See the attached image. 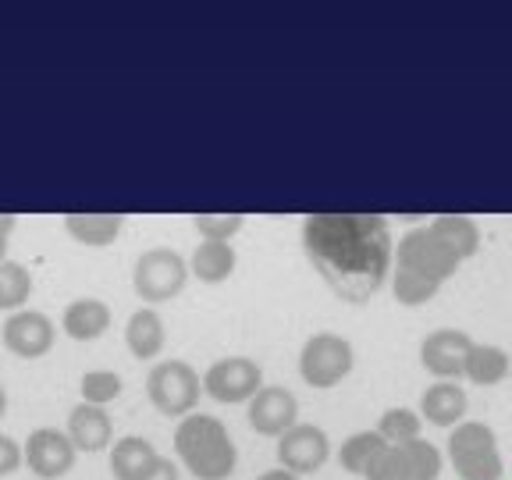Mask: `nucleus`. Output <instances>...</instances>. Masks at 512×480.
Returning <instances> with one entry per match:
<instances>
[{"label":"nucleus","instance_id":"obj_1","mask_svg":"<svg viewBox=\"0 0 512 480\" xmlns=\"http://www.w3.org/2000/svg\"><path fill=\"white\" fill-rule=\"evenodd\" d=\"M303 246L324 281L352 303H363L381 288L395 253L384 217L367 214H310Z\"/></svg>","mask_w":512,"mask_h":480},{"label":"nucleus","instance_id":"obj_2","mask_svg":"<svg viewBox=\"0 0 512 480\" xmlns=\"http://www.w3.org/2000/svg\"><path fill=\"white\" fill-rule=\"evenodd\" d=\"M175 452L196 480H228L239 466L228 427L210 413H189L175 427Z\"/></svg>","mask_w":512,"mask_h":480},{"label":"nucleus","instance_id":"obj_3","mask_svg":"<svg viewBox=\"0 0 512 480\" xmlns=\"http://www.w3.org/2000/svg\"><path fill=\"white\" fill-rule=\"evenodd\" d=\"M448 463L459 480H502L505 463L498 452V438L488 424L480 420H463L448 434Z\"/></svg>","mask_w":512,"mask_h":480},{"label":"nucleus","instance_id":"obj_4","mask_svg":"<svg viewBox=\"0 0 512 480\" xmlns=\"http://www.w3.org/2000/svg\"><path fill=\"white\" fill-rule=\"evenodd\" d=\"M189 260L175 253L168 246L146 249L139 253L136 267H132V288L146 306L171 303L175 296H182V288L189 285Z\"/></svg>","mask_w":512,"mask_h":480},{"label":"nucleus","instance_id":"obj_5","mask_svg":"<svg viewBox=\"0 0 512 480\" xmlns=\"http://www.w3.org/2000/svg\"><path fill=\"white\" fill-rule=\"evenodd\" d=\"M203 395V377L185 360H164L146 374V399L164 416H189L196 413Z\"/></svg>","mask_w":512,"mask_h":480},{"label":"nucleus","instance_id":"obj_6","mask_svg":"<svg viewBox=\"0 0 512 480\" xmlns=\"http://www.w3.org/2000/svg\"><path fill=\"white\" fill-rule=\"evenodd\" d=\"M352 367H356L352 342L342 335H331V331L310 335L299 352V374L313 392H328V388L342 384L352 374Z\"/></svg>","mask_w":512,"mask_h":480},{"label":"nucleus","instance_id":"obj_7","mask_svg":"<svg viewBox=\"0 0 512 480\" xmlns=\"http://www.w3.org/2000/svg\"><path fill=\"white\" fill-rule=\"evenodd\" d=\"M395 271H409V274H420V278L434 281V285H445V278L459 271V260L431 228H413L399 239L395 246Z\"/></svg>","mask_w":512,"mask_h":480},{"label":"nucleus","instance_id":"obj_8","mask_svg":"<svg viewBox=\"0 0 512 480\" xmlns=\"http://www.w3.org/2000/svg\"><path fill=\"white\" fill-rule=\"evenodd\" d=\"M264 388V370L260 363L249 360V356H228V360H217L203 374V395H210L221 406H239L249 402L256 392Z\"/></svg>","mask_w":512,"mask_h":480},{"label":"nucleus","instance_id":"obj_9","mask_svg":"<svg viewBox=\"0 0 512 480\" xmlns=\"http://www.w3.org/2000/svg\"><path fill=\"white\" fill-rule=\"evenodd\" d=\"M0 342L11 356L18 360H40L54 349L57 342V328L54 320L40 310H18L4 320V328H0Z\"/></svg>","mask_w":512,"mask_h":480},{"label":"nucleus","instance_id":"obj_10","mask_svg":"<svg viewBox=\"0 0 512 480\" xmlns=\"http://www.w3.org/2000/svg\"><path fill=\"white\" fill-rule=\"evenodd\" d=\"M22 452H25V466L40 480L68 477L75 466V456H79L72 438L64 431H57V427H36L29 434V441L22 445Z\"/></svg>","mask_w":512,"mask_h":480},{"label":"nucleus","instance_id":"obj_11","mask_svg":"<svg viewBox=\"0 0 512 480\" xmlns=\"http://www.w3.org/2000/svg\"><path fill=\"white\" fill-rule=\"evenodd\" d=\"M331 459V438L317 424H296L278 438V463L281 470L306 477L317 473Z\"/></svg>","mask_w":512,"mask_h":480},{"label":"nucleus","instance_id":"obj_12","mask_svg":"<svg viewBox=\"0 0 512 480\" xmlns=\"http://www.w3.org/2000/svg\"><path fill=\"white\" fill-rule=\"evenodd\" d=\"M246 420L256 434H264V438H281L285 431L299 424V402L296 395L281 388V384H264L253 399L246 402Z\"/></svg>","mask_w":512,"mask_h":480},{"label":"nucleus","instance_id":"obj_13","mask_svg":"<svg viewBox=\"0 0 512 480\" xmlns=\"http://www.w3.org/2000/svg\"><path fill=\"white\" fill-rule=\"evenodd\" d=\"M473 349V338L459 328H438L420 342V363L438 381H459L466 367V356Z\"/></svg>","mask_w":512,"mask_h":480},{"label":"nucleus","instance_id":"obj_14","mask_svg":"<svg viewBox=\"0 0 512 480\" xmlns=\"http://www.w3.org/2000/svg\"><path fill=\"white\" fill-rule=\"evenodd\" d=\"M466 406H470V399H466L459 381H434L420 395V416L434 427H459L466 416Z\"/></svg>","mask_w":512,"mask_h":480},{"label":"nucleus","instance_id":"obj_15","mask_svg":"<svg viewBox=\"0 0 512 480\" xmlns=\"http://www.w3.org/2000/svg\"><path fill=\"white\" fill-rule=\"evenodd\" d=\"M64 434L72 438L75 452H100V448H111L114 424H111V416H107V409L79 402V406L68 413Z\"/></svg>","mask_w":512,"mask_h":480},{"label":"nucleus","instance_id":"obj_16","mask_svg":"<svg viewBox=\"0 0 512 480\" xmlns=\"http://www.w3.org/2000/svg\"><path fill=\"white\" fill-rule=\"evenodd\" d=\"M107 328H111V306L104 299H75L61 313V331L72 342H96L100 335H107Z\"/></svg>","mask_w":512,"mask_h":480},{"label":"nucleus","instance_id":"obj_17","mask_svg":"<svg viewBox=\"0 0 512 480\" xmlns=\"http://www.w3.org/2000/svg\"><path fill=\"white\" fill-rule=\"evenodd\" d=\"M164 342H168V328H164V320H160V313L153 306H143V310H136L128 317L125 345L136 360L143 363L157 360L160 352H164Z\"/></svg>","mask_w":512,"mask_h":480},{"label":"nucleus","instance_id":"obj_18","mask_svg":"<svg viewBox=\"0 0 512 480\" xmlns=\"http://www.w3.org/2000/svg\"><path fill=\"white\" fill-rule=\"evenodd\" d=\"M235 264H239V253L232 249V242H203L192 249L189 256V274L200 278L203 285H221L235 274Z\"/></svg>","mask_w":512,"mask_h":480},{"label":"nucleus","instance_id":"obj_19","mask_svg":"<svg viewBox=\"0 0 512 480\" xmlns=\"http://www.w3.org/2000/svg\"><path fill=\"white\" fill-rule=\"evenodd\" d=\"M121 224H125L121 214H64V232L89 249L111 246L121 235Z\"/></svg>","mask_w":512,"mask_h":480},{"label":"nucleus","instance_id":"obj_20","mask_svg":"<svg viewBox=\"0 0 512 480\" xmlns=\"http://www.w3.org/2000/svg\"><path fill=\"white\" fill-rule=\"evenodd\" d=\"M512 374V356L498 345H477L473 342L470 356H466L463 377L470 384H480V388H491V384H502L505 377Z\"/></svg>","mask_w":512,"mask_h":480},{"label":"nucleus","instance_id":"obj_21","mask_svg":"<svg viewBox=\"0 0 512 480\" xmlns=\"http://www.w3.org/2000/svg\"><path fill=\"white\" fill-rule=\"evenodd\" d=\"M427 228H431L459 260H470L480 249V228H477V221L466 214H441V217H434Z\"/></svg>","mask_w":512,"mask_h":480},{"label":"nucleus","instance_id":"obj_22","mask_svg":"<svg viewBox=\"0 0 512 480\" xmlns=\"http://www.w3.org/2000/svg\"><path fill=\"white\" fill-rule=\"evenodd\" d=\"M157 456L160 452L146 438H139V434H125V438H118L111 445V473L118 480H136Z\"/></svg>","mask_w":512,"mask_h":480},{"label":"nucleus","instance_id":"obj_23","mask_svg":"<svg viewBox=\"0 0 512 480\" xmlns=\"http://www.w3.org/2000/svg\"><path fill=\"white\" fill-rule=\"evenodd\" d=\"M384 448H388V441H384L377 431H356L342 441V448H338V463H342V470L356 473V477H367L370 463L381 456Z\"/></svg>","mask_w":512,"mask_h":480},{"label":"nucleus","instance_id":"obj_24","mask_svg":"<svg viewBox=\"0 0 512 480\" xmlns=\"http://www.w3.org/2000/svg\"><path fill=\"white\" fill-rule=\"evenodd\" d=\"M32 274L29 267L15 264V260H8V264H0V310H25V303L32 299Z\"/></svg>","mask_w":512,"mask_h":480},{"label":"nucleus","instance_id":"obj_25","mask_svg":"<svg viewBox=\"0 0 512 480\" xmlns=\"http://www.w3.org/2000/svg\"><path fill=\"white\" fill-rule=\"evenodd\" d=\"M420 427H424L420 413H413V409H406V406L384 409L381 420H377V434H381L388 445H406V441H416L420 438Z\"/></svg>","mask_w":512,"mask_h":480},{"label":"nucleus","instance_id":"obj_26","mask_svg":"<svg viewBox=\"0 0 512 480\" xmlns=\"http://www.w3.org/2000/svg\"><path fill=\"white\" fill-rule=\"evenodd\" d=\"M402 456H406L409 480H438L441 477V452L431 441L416 438L402 445Z\"/></svg>","mask_w":512,"mask_h":480},{"label":"nucleus","instance_id":"obj_27","mask_svg":"<svg viewBox=\"0 0 512 480\" xmlns=\"http://www.w3.org/2000/svg\"><path fill=\"white\" fill-rule=\"evenodd\" d=\"M121 377L114 374V370H86L82 374V402L86 406H111V402H118L121 395Z\"/></svg>","mask_w":512,"mask_h":480},{"label":"nucleus","instance_id":"obj_28","mask_svg":"<svg viewBox=\"0 0 512 480\" xmlns=\"http://www.w3.org/2000/svg\"><path fill=\"white\" fill-rule=\"evenodd\" d=\"M438 288L434 281L420 278V274H409V271H392V292L402 306H424L427 299L438 296Z\"/></svg>","mask_w":512,"mask_h":480},{"label":"nucleus","instance_id":"obj_29","mask_svg":"<svg viewBox=\"0 0 512 480\" xmlns=\"http://www.w3.org/2000/svg\"><path fill=\"white\" fill-rule=\"evenodd\" d=\"M192 224H196V232H200L203 242H232V235L242 232L246 217L242 214H196Z\"/></svg>","mask_w":512,"mask_h":480},{"label":"nucleus","instance_id":"obj_30","mask_svg":"<svg viewBox=\"0 0 512 480\" xmlns=\"http://www.w3.org/2000/svg\"><path fill=\"white\" fill-rule=\"evenodd\" d=\"M25 463V452L11 434H0V477H11Z\"/></svg>","mask_w":512,"mask_h":480},{"label":"nucleus","instance_id":"obj_31","mask_svg":"<svg viewBox=\"0 0 512 480\" xmlns=\"http://www.w3.org/2000/svg\"><path fill=\"white\" fill-rule=\"evenodd\" d=\"M136 480H178V466L171 463V459H164V456H157L150 466H146L143 473H139Z\"/></svg>","mask_w":512,"mask_h":480},{"label":"nucleus","instance_id":"obj_32","mask_svg":"<svg viewBox=\"0 0 512 480\" xmlns=\"http://www.w3.org/2000/svg\"><path fill=\"white\" fill-rule=\"evenodd\" d=\"M15 224V214H0V264H8V235L15 232Z\"/></svg>","mask_w":512,"mask_h":480},{"label":"nucleus","instance_id":"obj_33","mask_svg":"<svg viewBox=\"0 0 512 480\" xmlns=\"http://www.w3.org/2000/svg\"><path fill=\"white\" fill-rule=\"evenodd\" d=\"M256 480H299L296 473H288V470H281V466H274V470H267V473H260Z\"/></svg>","mask_w":512,"mask_h":480},{"label":"nucleus","instance_id":"obj_34","mask_svg":"<svg viewBox=\"0 0 512 480\" xmlns=\"http://www.w3.org/2000/svg\"><path fill=\"white\" fill-rule=\"evenodd\" d=\"M4 409H8V392H4V384H0V416H4Z\"/></svg>","mask_w":512,"mask_h":480},{"label":"nucleus","instance_id":"obj_35","mask_svg":"<svg viewBox=\"0 0 512 480\" xmlns=\"http://www.w3.org/2000/svg\"><path fill=\"white\" fill-rule=\"evenodd\" d=\"M509 377H512V374H509Z\"/></svg>","mask_w":512,"mask_h":480}]
</instances>
